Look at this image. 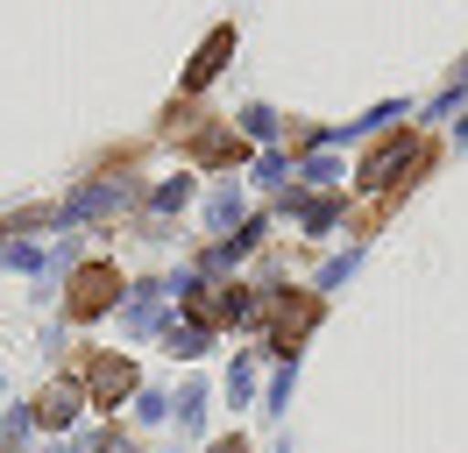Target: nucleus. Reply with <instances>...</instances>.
I'll use <instances>...</instances> for the list:
<instances>
[{
  "label": "nucleus",
  "mask_w": 468,
  "mask_h": 453,
  "mask_svg": "<svg viewBox=\"0 0 468 453\" xmlns=\"http://www.w3.org/2000/svg\"><path fill=\"white\" fill-rule=\"evenodd\" d=\"M213 453H249V447H241V439H220V447H213Z\"/></svg>",
  "instance_id": "9d476101"
},
{
  "label": "nucleus",
  "mask_w": 468,
  "mask_h": 453,
  "mask_svg": "<svg viewBox=\"0 0 468 453\" xmlns=\"http://www.w3.org/2000/svg\"><path fill=\"white\" fill-rule=\"evenodd\" d=\"M228 50H234V28H213V36H206V50L192 57V71H185V92H199V85L228 64Z\"/></svg>",
  "instance_id": "0eeeda50"
},
{
  "label": "nucleus",
  "mask_w": 468,
  "mask_h": 453,
  "mask_svg": "<svg viewBox=\"0 0 468 453\" xmlns=\"http://www.w3.org/2000/svg\"><path fill=\"white\" fill-rule=\"evenodd\" d=\"M79 404H86V390H79V383H50V390L36 396L29 418H36V425H71V418H79Z\"/></svg>",
  "instance_id": "423d86ee"
},
{
  "label": "nucleus",
  "mask_w": 468,
  "mask_h": 453,
  "mask_svg": "<svg viewBox=\"0 0 468 453\" xmlns=\"http://www.w3.org/2000/svg\"><path fill=\"white\" fill-rule=\"evenodd\" d=\"M114 298H121V269H114V262H86V269L71 277V298H64V311H71V319H100Z\"/></svg>",
  "instance_id": "f03ea898"
},
{
  "label": "nucleus",
  "mask_w": 468,
  "mask_h": 453,
  "mask_svg": "<svg viewBox=\"0 0 468 453\" xmlns=\"http://www.w3.org/2000/svg\"><path fill=\"white\" fill-rule=\"evenodd\" d=\"M192 156H199V163H234V156H241V142H234L228 128H206V135L192 142Z\"/></svg>",
  "instance_id": "6e6552de"
},
{
  "label": "nucleus",
  "mask_w": 468,
  "mask_h": 453,
  "mask_svg": "<svg viewBox=\"0 0 468 453\" xmlns=\"http://www.w3.org/2000/svg\"><path fill=\"white\" fill-rule=\"evenodd\" d=\"M185 305H192V326H228V319H249V298L228 290V283H199V290H185Z\"/></svg>",
  "instance_id": "20e7f679"
},
{
  "label": "nucleus",
  "mask_w": 468,
  "mask_h": 453,
  "mask_svg": "<svg viewBox=\"0 0 468 453\" xmlns=\"http://www.w3.org/2000/svg\"><path fill=\"white\" fill-rule=\"evenodd\" d=\"M164 340H171V354H185V362H192V354L206 347V326H171Z\"/></svg>",
  "instance_id": "1a4fd4ad"
},
{
  "label": "nucleus",
  "mask_w": 468,
  "mask_h": 453,
  "mask_svg": "<svg viewBox=\"0 0 468 453\" xmlns=\"http://www.w3.org/2000/svg\"><path fill=\"white\" fill-rule=\"evenodd\" d=\"M313 319H320V298H313V290L277 298V305H270V347H277V354H292L298 340L313 333Z\"/></svg>",
  "instance_id": "7ed1b4c3"
},
{
  "label": "nucleus",
  "mask_w": 468,
  "mask_h": 453,
  "mask_svg": "<svg viewBox=\"0 0 468 453\" xmlns=\"http://www.w3.org/2000/svg\"><path fill=\"white\" fill-rule=\"evenodd\" d=\"M128 390H135V368L121 362V354H92L86 362V396L92 404H121Z\"/></svg>",
  "instance_id": "39448f33"
},
{
  "label": "nucleus",
  "mask_w": 468,
  "mask_h": 453,
  "mask_svg": "<svg viewBox=\"0 0 468 453\" xmlns=\"http://www.w3.org/2000/svg\"><path fill=\"white\" fill-rule=\"evenodd\" d=\"M426 163V142L419 135H383L369 156H362V184L377 192V184H398V170H419Z\"/></svg>",
  "instance_id": "f257e3e1"
}]
</instances>
